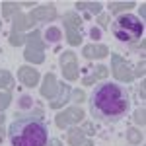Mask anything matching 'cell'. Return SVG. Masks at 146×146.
<instances>
[{
  "mask_svg": "<svg viewBox=\"0 0 146 146\" xmlns=\"http://www.w3.org/2000/svg\"><path fill=\"white\" fill-rule=\"evenodd\" d=\"M88 101H90L92 117L107 125L121 121L131 107V98H129L127 88L115 82H107V80L100 82L94 88Z\"/></svg>",
  "mask_w": 146,
  "mask_h": 146,
  "instance_id": "obj_1",
  "label": "cell"
},
{
  "mask_svg": "<svg viewBox=\"0 0 146 146\" xmlns=\"http://www.w3.org/2000/svg\"><path fill=\"white\" fill-rule=\"evenodd\" d=\"M12 146H47L49 127L43 119V111L35 109L33 113H22L8 127Z\"/></svg>",
  "mask_w": 146,
  "mask_h": 146,
  "instance_id": "obj_2",
  "label": "cell"
},
{
  "mask_svg": "<svg viewBox=\"0 0 146 146\" xmlns=\"http://www.w3.org/2000/svg\"><path fill=\"white\" fill-rule=\"evenodd\" d=\"M111 33L119 43L135 45L138 41H142L144 22L135 14H119L115 22L111 23Z\"/></svg>",
  "mask_w": 146,
  "mask_h": 146,
  "instance_id": "obj_3",
  "label": "cell"
},
{
  "mask_svg": "<svg viewBox=\"0 0 146 146\" xmlns=\"http://www.w3.org/2000/svg\"><path fill=\"white\" fill-rule=\"evenodd\" d=\"M62 23H64V29H66V41L68 45L76 47L82 43V20L76 12H66L62 16Z\"/></svg>",
  "mask_w": 146,
  "mask_h": 146,
  "instance_id": "obj_4",
  "label": "cell"
},
{
  "mask_svg": "<svg viewBox=\"0 0 146 146\" xmlns=\"http://www.w3.org/2000/svg\"><path fill=\"white\" fill-rule=\"evenodd\" d=\"M27 37V47H25V60H31V62H43V58H45V45H43V33L39 31V29H35L31 31L29 35H25Z\"/></svg>",
  "mask_w": 146,
  "mask_h": 146,
  "instance_id": "obj_5",
  "label": "cell"
},
{
  "mask_svg": "<svg viewBox=\"0 0 146 146\" xmlns=\"http://www.w3.org/2000/svg\"><path fill=\"white\" fill-rule=\"evenodd\" d=\"M60 68H62V76L70 82L78 78V62H76V55L72 51H64L60 55Z\"/></svg>",
  "mask_w": 146,
  "mask_h": 146,
  "instance_id": "obj_6",
  "label": "cell"
},
{
  "mask_svg": "<svg viewBox=\"0 0 146 146\" xmlns=\"http://www.w3.org/2000/svg\"><path fill=\"white\" fill-rule=\"evenodd\" d=\"M111 60H113V74H115V78L119 80V82H131V80L135 78L129 60L121 58L119 55H111Z\"/></svg>",
  "mask_w": 146,
  "mask_h": 146,
  "instance_id": "obj_7",
  "label": "cell"
},
{
  "mask_svg": "<svg viewBox=\"0 0 146 146\" xmlns=\"http://www.w3.org/2000/svg\"><path fill=\"white\" fill-rule=\"evenodd\" d=\"M84 115H86V113L82 111L80 107H70V109H66V111L56 115L55 123H56V127L64 129V127H68L70 123H80V121H84Z\"/></svg>",
  "mask_w": 146,
  "mask_h": 146,
  "instance_id": "obj_8",
  "label": "cell"
},
{
  "mask_svg": "<svg viewBox=\"0 0 146 146\" xmlns=\"http://www.w3.org/2000/svg\"><path fill=\"white\" fill-rule=\"evenodd\" d=\"M56 18V10L53 4H45V6H37L35 10L29 12V20H33L35 23L47 22V20H55Z\"/></svg>",
  "mask_w": 146,
  "mask_h": 146,
  "instance_id": "obj_9",
  "label": "cell"
},
{
  "mask_svg": "<svg viewBox=\"0 0 146 146\" xmlns=\"http://www.w3.org/2000/svg\"><path fill=\"white\" fill-rule=\"evenodd\" d=\"M82 55L88 60H96V58H105L109 55V49L105 45H98V43H90V45H84L82 49Z\"/></svg>",
  "mask_w": 146,
  "mask_h": 146,
  "instance_id": "obj_10",
  "label": "cell"
},
{
  "mask_svg": "<svg viewBox=\"0 0 146 146\" xmlns=\"http://www.w3.org/2000/svg\"><path fill=\"white\" fill-rule=\"evenodd\" d=\"M18 78H20V82H22L23 86L35 88L37 82H39V72H37L35 68H29V66H20V70H18Z\"/></svg>",
  "mask_w": 146,
  "mask_h": 146,
  "instance_id": "obj_11",
  "label": "cell"
},
{
  "mask_svg": "<svg viewBox=\"0 0 146 146\" xmlns=\"http://www.w3.org/2000/svg\"><path fill=\"white\" fill-rule=\"evenodd\" d=\"M107 72H109V70H107V66H103V64H98V66H94V70H90V74H86V76H84V84H86V86H92V84H96V82H103V78H105V76H107Z\"/></svg>",
  "mask_w": 146,
  "mask_h": 146,
  "instance_id": "obj_12",
  "label": "cell"
},
{
  "mask_svg": "<svg viewBox=\"0 0 146 146\" xmlns=\"http://www.w3.org/2000/svg\"><path fill=\"white\" fill-rule=\"evenodd\" d=\"M74 6H76V10L86 12L88 16H100L101 10H103V4L101 2H76Z\"/></svg>",
  "mask_w": 146,
  "mask_h": 146,
  "instance_id": "obj_13",
  "label": "cell"
},
{
  "mask_svg": "<svg viewBox=\"0 0 146 146\" xmlns=\"http://www.w3.org/2000/svg\"><path fill=\"white\" fill-rule=\"evenodd\" d=\"M55 88H56V80H55V74H47L45 76V84L41 88V96L47 98V100H53L55 98Z\"/></svg>",
  "mask_w": 146,
  "mask_h": 146,
  "instance_id": "obj_14",
  "label": "cell"
},
{
  "mask_svg": "<svg viewBox=\"0 0 146 146\" xmlns=\"http://www.w3.org/2000/svg\"><path fill=\"white\" fill-rule=\"evenodd\" d=\"M60 39H62V31H60L58 25H49L45 29V33H43V41L51 43V45H56Z\"/></svg>",
  "mask_w": 146,
  "mask_h": 146,
  "instance_id": "obj_15",
  "label": "cell"
},
{
  "mask_svg": "<svg viewBox=\"0 0 146 146\" xmlns=\"http://www.w3.org/2000/svg\"><path fill=\"white\" fill-rule=\"evenodd\" d=\"M68 142H70V146H90V140H86L82 136L80 129H72L68 133Z\"/></svg>",
  "mask_w": 146,
  "mask_h": 146,
  "instance_id": "obj_16",
  "label": "cell"
},
{
  "mask_svg": "<svg viewBox=\"0 0 146 146\" xmlns=\"http://www.w3.org/2000/svg\"><path fill=\"white\" fill-rule=\"evenodd\" d=\"M142 131H138V129H135V127H129L127 129V140H129V144H140L142 142Z\"/></svg>",
  "mask_w": 146,
  "mask_h": 146,
  "instance_id": "obj_17",
  "label": "cell"
},
{
  "mask_svg": "<svg viewBox=\"0 0 146 146\" xmlns=\"http://www.w3.org/2000/svg\"><path fill=\"white\" fill-rule=\"evenodd\" d=\"M135 2H109V12L111 14H121L123 10H129V8H135Z\"/></svg>",
  "mask_w": 146,
  "mask_h": 146,
  "instance_id": "obj_18",
  "label": "cell"
},
{
  "mask_svg": "<svg viewBox=\"0 0 146 146\" xmlns=\"http://www.w3.org/2000/svg\"><path fill=\"white\" fill-rule=\"evenodd\" d=\"M68 94H70V88H68V86H62V88H60V96L56 98L58 101H51L49 105H51L53 109H56V107H58L60 103H66V101H70V98H68Z\"/></svg>",
  "mask_w": 146,
  "mask_h": 146,
  "instance_id": "obj_19",
  "label": "cell"
},
{
  "mask_svg": "<svg viewBox=\"0 0 146 146\" xmlns=\"http://www.w3.org/2000/svg\"><path fill=\"white\" fill-rule=\"evenodd\" d=\"M14 86V78L8 70H0V88H8L10 90Z\"/></svg>",
  "mask_w": 146,
  "mask_h": 146,
  "instance_id": "obj_20",
  "label": "cell"
},
{
  "mask_svg": "<svg viewBox=\"0 0 146 146\" xmlns=\"http://www.w3.org/2000/svg\"><path fill=\"white\" fill-rule=\"evenodd\" d=\"M144 107H138V109H135V115H133V119H135L136 125H140V129L144 127Z\"/></svg>",
  "mask_w": 146,
  "mask_h": 146,
  "instance_id": "obj_21",
  "label": "cell"
},
{
  "mask_svg": "<svg viewBox=\"0 0 146 146\" xmlns=\"http://www.w3.org/2000/svg\"><path fill=\"white\" fill-rule=\"evenodd\" d=\"M86 100V94L82 90H74L72 92V98H70V101H74V103H82V101Z\"/></svg>",
  "mask_w": 146,
  "mask_h": 146,
  "instance_id": "obj_22",
  "label": "cell"
},
{
  "mask_svg": "<svg viewBox=\"0 0 146 146\" xmlns=\"http://www.w3.org/2000/svg\"><path fill=\"white\" fill-rule=\"evenodd\" d=\"M107 25H109V16L100 14V16H98V27H100V29H105Z\"/></svg>",
  "mask_w": 146,
  "mask_h": 146,
  "instance_id": "obj_23",
  "label": "cell"
},
{
  "mask_svg": "<svg viewBox=\"0 0 146 146\" xmlns=\"http://www.w3.org/2000/svg\"><path fill=\"white\" fill-rule=\"evenodd\" d=\"M31 105H33V98H29V96H22L20 98V109L31 107Z\"/></svg>",
  "mask_w": 146,
  "mask_h": 146,
  "instance_id": "obj_24",
  "label": "cell"
},
{
  "mask_svg": "<svg viewBox=\"0 0 146 146\" xmlns=\"http://www.w3.org/2000/svg\"><path fill=\"white\" fill-rule=\"evenodd\" d=\"M10 101H12L10 94H0V109H6L10 105Z\"/></svg>",
  "mask_w": 146,
  "mask_h": 146,
  "instance_id": "obj_25",
  "label": "cell"
},
{
  "mask_svg": "<svg viewBox=\"0 0 146 146\" xmlns=\"http://www.w3.org/2000/svg\"><path fill=\"white\" fill-rule=\"evenodd\" d=\"M90 37L94 39V41H100L101 39V29L98 27V25H92L90 27Z\"/></svg>",
  "mask_w": 146,
  "mask_h": 146,
  "instance_id": "obj_26",
  "label": "cell"
},
{
  "mask_svg": "<svg viewBox=\"0 0 146 146\" xmlns=\"http://www.w3.org/2000/svg\"><path fill=\"white\" fill-rule=\"evenodd\" d=\"M136 76H144V60H140V64L136 66Z\"/></svg>",
  "mask_w": 146,
  "mask_h": 146,
  "instance_id": "obj_27",
  "label": "cell"
},
{
  "mask_svg": "<svg viewBox=\"0 0 146 146\" xmlns=\"http://www.w3.org/2000/svg\"><path fill=\"white\" fill-rule=\"evenodd\" d=\"M136 90H138V94H140V100H144V80L136 86Z\"/></svg>",
  "mask_w": 146,
  "mask_h": 146,
  "instance_id": "obj_28",
  "label": "cell"
},
{
  "mask_svg": "<svg viewBox=\"0 0 146 146\" xmlns=\"http://www.w3.org/2000/svg\"><path fill=\"white\" fill-rule=\"evenodd\" d=\"M47 146H62V142L58 138H51V140H47Z\"/></svg>",
  "mask_w": 146,
  "mask_h": 146,
  "instance_id": "obj_29",
  "label": "cell"
},
{
  "mask_svg": "<svg viewBox=\"0 0 146 146\" xmlns=\"http://www.w3.org/2000/svg\"><path fill=\"white\" fill-rule=\"evenodd\" d=\"M140 20H144V4H140Z\"/></svg>",
  "mask_w": 146,
  "mask_h": 146,
  "instance_id": "obj_30",
  "label": "cell"
},
{
  "mask_svg": "<svg viewBox=\"0 0 146 146\" xmlns=\"http://www.w3.org/2000/svg\"><path fill=\"white\" fill-rule=\"evenodd\" d=\"M2 125H4V115L0 113V133H2Z\"/></svg>",
  "mask_w": 146,
  "mask_h": 146,
  "instance_id": "obj_31",
  "label": "cell"
}]
</instances>
